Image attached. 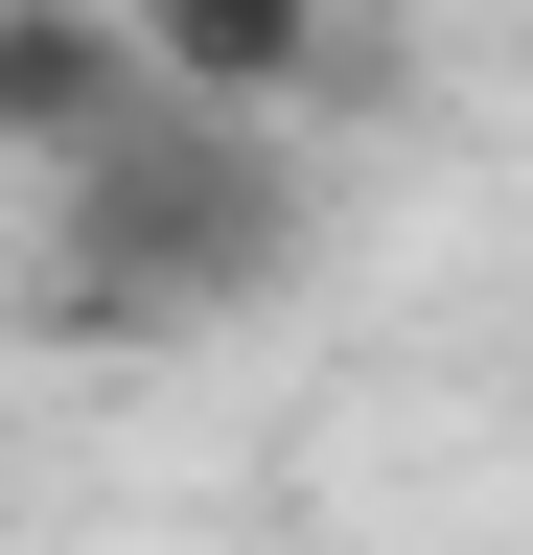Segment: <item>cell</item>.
Listing matches in <instances>:
<instances>
[{"instance_id": "7a4b0ae2", "label": "cell", "mask_w": 533, "mask_h": 555, "mask_svg": "<svg viewBox=\"0 0 533 555\" xmlns=\"http://www.w3.org/2000/svg\"><path fill=\"white\" fill-rule=\"evenodd\" d=\"M116 47H140V93H186V116L348 93V0H116Z\"/></svg>"}, {"instance_id": "3957f363", "label": "cell", "mask_w": 533, "mask_h": 555, "mask_svg": "<svg viewBox=\"0 0 533 555\" xmlns=\"http://www.w3.org/2000/svg\"><path fill=\"white\" fill-rule=\"evenodd\" d=\"M140 116V47H116V0H0V163H93V139Z\"/></svg>"}, {"instance_id": "6da1fadb", "label": "cell", "mask_w": 533, "mask_h": 555, "mask_svg": "<svg viewBox=\"0 0 533 555\" xmlns=\"http://www.w3.org/2000/svg\"><path fill=\"white\" fill-rule=\"evenodd\" d=\"M302 278V139L140 93L93 163H47V324L71 347H210Z\"/></svg>"}]
</instances>
